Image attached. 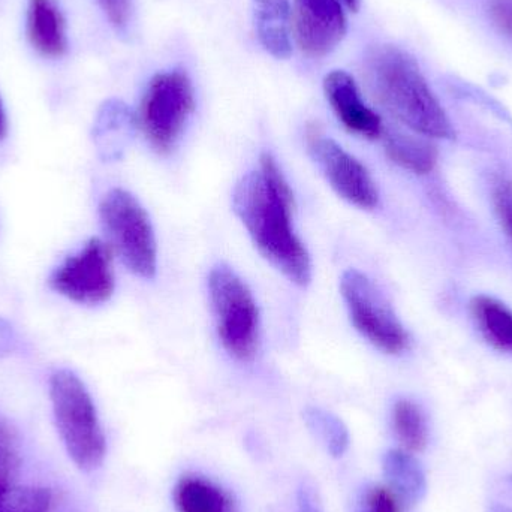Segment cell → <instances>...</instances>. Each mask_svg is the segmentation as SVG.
<instances>
[{
  "mask_svg": "<svg viewBox=\"0 0 512 512\" xmlns=\"http://www.w3.org/2000/svg\"><path fill=\"white\" fill-rule=\"evenodd\" d=\"M12 469H14V460H12L11 454L0 448V490L8 487Z\"/></svg>",
  "mask_w": 512,
  "mask_h": 512,
  "instance_id": "484cf974",
  "label": "cell"
},
{
  "mask_svg": "<svg viewBox=\"0 0 512 512\" xmlns=\"http://www.w3.org/2000/svg\"><path fill=\"white\" fill-rule=\"evenodd\" d=\"M343 6V0H294L291 36L301 53L319 59L336 50L348 30Z\"/></svg>",
  "mask_w": 512,
  "mask_h": 512,
  "instance_id": "30bf717a",
  "label": "cell"
},
{
  "mask_svg": "<svg viewBox=\"0 0 512 512\" xmlns=\"http://www.w3.org/2000/svg\"><path fill=\"white\" fill-rule=\"evenodd\" d=\"M51 493L41 487H6L0 490V512H45Z\"/></svg>",
  "mask_w": 512,
  "mask_h": 512,
  "instance_id": "ffe728a7",
  "label": "cell"
},
{
  "mask_svg": "<svg viewBox=\"0 0 512 512\" xmlns=\"http://www.w3.org/2000/svg\"><path fill=\"white\" fill-rule=\"evenodd\" d=\"M51 288L75 303L96 306L110 300L114 292L113 256L107 243L92 239L69 256L50 279Z\"/></svg>",
  "mask_w": 512,
  "mask_h": 512,
  "instance_id": "ba28073f",
  "label": "cell"
},
{
  "mask_svg": "<svg viewBox=\"0 0 512 512\" xmlns=\"http://www.w3.org/2000/svg\"><path fill=\"white\" fill-rule=\"evenodd\" d=\"M307 426L321 439L328 453L334 459L345 456L349 448V432L336 415L319 408H309L304 412Z\"/></svg>",
  "mask_w": 512,
  "mask_h": 512,
  "instance_id": "d6986e66",
  "label": "cell"
},
{
  "mask_svg": "<svg viewBox=\"0 0 512 512\" xmlns=\"http://www.w3.org/2000/svg\"><path fill=\"white\" fill-rule=\"evenodd\" d=\"M54 421L72 462L84 472L101 468L107 441L86 385L74 372L60 369L50 378Z\"/></svg>",
  "mask_w": 512,
  "mask_h": 512,
  "instance_id": "3957f363",
  "label": "cell"
},
{
  "mask_svg": "<svg viewBox=\"0 0 512 512\" xmlns=\"http://www.w3.org/2000/svg\"><path fill=\"white\" fill-rule=\"evenodd\" d=\"M382 471L390 489L408 504H417L426 495V474L409 451H387L382 459Z\"/></svg>",
  "mask_w": 512,
  "mask_h": 512,
  "instance_id": "9a60e30c",
  "label": "cell"
},
{
  "mask_svg": "<svg viewBox=\"0 0 512 512\" xmlns=\"http://www.w3.org/2000/svg\"><path fill=\"white\" fill-rule=\"evenodd\" d=\"M366 499L370 512H403L402 499L390 487H373Z\"/></svg>",
  "mask_w": 512,
  "mask_h": 512,
  "instance_id": "44dd1931",
  "label": "cell"
},
{
  "mask_svg": "<svg viewBox=\"0 0 512 512\" xmlns=\"http://www.w3.org/2000/svg\"><path fill=\"white\" fill-rule=\"evenodd\" d=\"M173 499L179 512H237L236 504L224 489L197 475L180 478Z\"/></svg>",
  "mask_w": 512,
  "mask_h": 512,
  "instance_id": "5bb4252c",
  "label": "cell"
},
{
  "mask_svg": "<svg viewBox=\"0 0 512 512\" xmlns=\"http://www.w3.org/2000/svg\"><path fill=\"white\" fill-rule=\"evenodd\" d=\"M216 330L225 351L239 361H252L258 351L259 312L254 295L233 268L218 264L209 274Z\"/></svg>",
  "mask_w": 512,
  "mask_h": 512,
  "instance_id": "277c9868",
  "label": "cell"
},
{
  "mask_svg": "<svg viewBox=\"0 0 512 512\" xmlns=\"http://www.w3.org/2000/svg\"><path fill=\"white\" fill-rule=\"evenodd\" d=\"M256 35L264 50L276 59L292 53L291 0H254Z\"/></svg>",
  "mask_w": 512,
  "mask_h": 512,
  "instance_id": "7c38bea8",
  "label": "cell"
},
{
  "mask_svg": "<svg viewBox=\"0 0 512 512\" xmlns=\"http://www.w3.org/2000/svg\"><path fill=\"white\" fill-rule=\"evenodd\" d=\"M492 11L499 26L512 33V0H493Z\"/></svg>",
  "mask_w": 512,
  "mask_h": 512,
  "instance_id": "cb8c5ba5",
  "label": "cell"
},
{
  "mask_svg": "<svg viewBox=\"0 0 512 512\" xmlns=\"http://www.w3.org/2000/svg\"><path fill=\"white\" fill-rule=\"evenodd\" d=\"M27 35L33 48L44 56L60 57L65 53V20L54 0H29Z\"/></svg>",
  "mask_w": 512,
  "mask_h": 512,
  "instance_id": "4fadbf2b",
  "label": "cell"
},
{
  "mask_svg": "<svg viewBox=\"0 0 512 512\" xmlns=\"http://www.w3.org/2000/svg\"><path fill=\"white\" fill-rule=\"evenodd\" d=\"M307 152L324 173L331 188L348 203L364 210L378 206L379 195L369 171L336 141L310 125L306 131Z\"/></svg>",
  "mask_w": 512,
  "mask_h": 512,
  "instance_id": "9c48e42d",
  "label": "cell"
},
{
  "mask_svg": "<svg viewBox=\"0 0 512 512\" xmlns=\"http://www.w3.org/2000/svg\"><path fill=\"white\" fill-rule=\"evenodd\" d=\"M511 481H512V477H511Z\"/></svg>",
  "mask_w": 512,
  "mask_h": 512,
  "instance_id": "f546056e",
  "label": "cell"
},
{
  "mask_svg": "<svg viewBox=\"0 0 512 512\" xmlns=\"http://www.w3.org/2000/svg\"><path fill=\"white\" fill-rule=\"evenodd\" d=\"M6 135V116L3 111L2 102H0V140H3Z\"/></svg>",
  "mask_w": 512,
  "mask_h": 512,
  "instance_id": "4316f807",
  "label": "cell"
},
{
  "mask_svg": "<svg viewBox=\"0 0 512 512\" xmlns=\"http://www.w3.org/2000/svg\"><path fill=\"white\" fill-rule=\"evenodd\" d=\"M295 512H324L316 499L315 492L310 487L303 486L297 493V511Z\"/></svg>",
  "mask_w": 512,
  "mask_h": 512,
  "instance_id": "d4e9b609",
  "label": "cell"
},
{
  "mask_svg": "<svg viewBox=\"0 0 512 512\" xmlns=\"http://www.w3.org/2000/svg\"><path fill=\"white\" fill-rule=\"evenodd\" d=\"M495 200L496 212L501 219L502 227L507 231L508 237L512 242V182L511 180H502L495 188L493 194Z\"/></svg>",
  "mask_w": 512,
  "mask_h": 512,
  "instance_id": "7402d4cb",
  "label": "cell"
},
{
  "mask_svg": "<svg viewBox=\"0 0 512 512\" xmlns=\"http://www.w3.org/2000/svg\"><path fill=\"white\" fill-rule=\"evenodd\" d=\"M194 108V87L185 72H161L152 78L141 102L140 125L159 155L174 149Z\"/></svg>",
  "mask_w": 512,
  "mask_h": 512,
  "instance_id": "8992f818",
  "label": "cell"
},
{
  "mask_svg": "<svg viewBox=\"0 0 512 512\" xmlns=\"http://www.w3.org/2000/svg\"><path fill=\"white\" fill-rule=\"evenodd\" d=\"M366 78L379 104L412 131L424 137H456L417 62L405 51L394 45L373 48L366 57Z\"/></svg>",
  "mask_w": 512,
  "mask_h": 512,
  "instance_id": "7a4b0ae2",
  "label": "cell"
},
{
  "mask_svg": "<svg viewBox=\"0 0 512 512\" xmlns=\"http://www.w3.org/2000/svg\"><path fill=\"white\" fill-rule=\"evenodd\" d=\"M490 512H512L511 508L504 507V505H493Z\"/></svg>",
  "mask_w": 512,
  "mask_h": 512,
  "instance_id": "f1b7e54d",
  "label": "cell"
},
{
  "mask_svg": "<svg viewBox=\"0 0 512 512\" xmlns=\"http://www.w3.org/2000/svg\"><path fill=\"white\" fill-rule=\"evenodd\" d=\"M343 3L349 11L357 12L360 9L361 0H343Z\"/></svg>",
  "mask_w": 512,
  "mask_h": 512,
  "instance_id": "83f0119b",
  "label": "cell"
},
{
  "mask_svg": "<svg viewBox=\"0 0 512 512\" xmlns=\"http://www.w3.org/2000/svg\"><path fill=\"white\" fill-rule=\"evenodd\" d=\"M108 21L116 27L117 30H125L131 21L132 0H98Z\"/></svg>",
  "mask_w": 512,
  "mask_h": 512,
  "instance_id": "603a6c76",
  "label": "cell"
},
{
  "mask_svg": "<svg viewBox=\"0 0 512 512\" xmlns=\"http://www.w3.org/2000/svg\"><path fill=\"white\" fill-rule=\"evenodd\" d=\"M233 207L261 255L289 280L306 286L312 262L292 227L294 194L273 156L264 153L259 170L237 182Z\"/></svg>",
  "mask_w": 512,
  "mask_h": 512,
  "instance_id": "6da1fadb",
  "label": "cell"
},
{
  "mask_svg": "<svg viewBox=\"0 0 512 512\" xmlns=\"http://www.w3.org/2000/svg\"><path fill=\"white\" fill-rule=\"evenodd\" d=\"M340 291L352 324L372 345L391 355L408 349V333L369 277L351 268L343 273Z\"/></svg>",
  "mask_w": 512,
  "mask_h": 512,
  "instance_id": "52a82bcc",
  "label": "cell"
},
{
  "mask_svg": "<svg viewBox=\"0 0 512 512\" xmlns=\"http://www.w3.org/2000/svg\"><path fill=\"white\" fill-rule=\"evenodd\" d=\"M475 321L484 339L499 351L512 354V312L501 301L478 295L471 303Z\"/></svg>",
  "mask_w": 512,
  "mask_h": 512,
  "instance_id": "2e32d148",
  "label": "cell"
},
{
  "mask_svg": "<svg viewBox=\"0 0 512 512\" xmlns=\"http://www.w3.org/2000/svg\"><path fill=\"white\" fill-rule=\"evenodd\" d=\"M385 152L394 164L415 174L430 173L438 161V150L432 143L399 132L387 134Z\"/></svg>",
  "mask_w": 512,
  "mask_h": 512,
  "instance_id": "e0dca14e",
  "label": "cell"
},
{
  "mask_svg": "<svg viewBox=\"0 0 512 512\" xmlns=\"http://www.w3.org/2000/svg\"><path fill=\"white\" fill-rule=\"evenodd\" d=\"M393 427L400 444L409 453H421L426 448V418L411 400H399L394 405Z\"/></svg>",
  "mask_w": 512,
  "mask_h": 512,
  "instance_id": "ac0fdd59",
  "label": "cell"
},
{
  "mask_svg": "<svg viewBox=\"0 0 512 512\" xmlns=\"http://www.w3.org/2000/svg\"><path fill=\"white\" fill-rule=\"evenodd\" d=\"M99 216L111 248L123 264L144 279H152L158 265L155 231L144 207L123 189H111L99 204Z\"/></svg>",
  "mask_w": 512,
  "mask_h": 512,
  "instance_id": "5b68a950",
  "label": "cell"
},
{
  "mask_svg": "<svg viewBox=\"0 0 512 512\" xmlns=\"http://www.w3.org/2000/svg\"><path fill=\"white\" fill-rule=\"evenodd\" d=\"M324 92L337 119L352 134L376 140L384 134L381 117L364 104L354 78L345 71H331L324 78Z\"/></svg>",
  "mask_w": 512,
  "mask_h": 512,
  "instance_id": "8fae6325",
  "label": "cell"
}]
</instances>
